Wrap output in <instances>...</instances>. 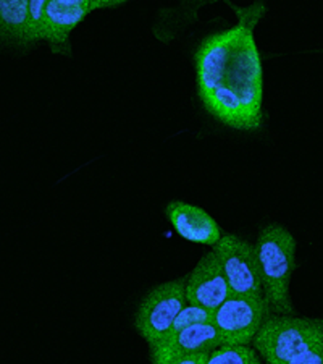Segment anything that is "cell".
<instances>
[{
  "instance_id": "cell-10",
  "label": "cell",
  "mask_w": 323,
  "mask_h": 364,
  "mask_svg": "<svg viewBox=\"0 0 323 364\" xmlns=\"http://www.w3.org/2000/svg\"><path fill=\"white\" fill-rule=\"evenodd\" d=\"M170 224L187 242L215 246L223 237L219 224L202 208L185 201H172L165 209Z\"/></svg>"
},
{
  "instance_id": "cell-11",
  "label": "cell",
  "mask_w": 323,
  "mask_h": 364,
  "mask_svg": "<svg viewBox=\"0 0 323 364\" xmlns=\"http://www.w3.org/2000/svg\"><path fill=\"white\" fill-rule=\"evenodd\" d=\"M29 0H0V41L26 46Z\"/></svg>"
},
{
  "instance_id": "cell-4",
  "label": "cell",
  "mask_w": 323,
  "mask_h": 364,
  "mask_svg": "<svg viewBox=\"0 0 323 364\" xmlns=\"http://www.w3.org/2000/svg\"><path fill=\"white\" fill-rule=\"evenodd\" d=\"M185 285L186 277L165 282L154 287L141 301L134 327L149 348L167 336L175 318L187 304Z\"/></svg>"
},
{
  "instance_id": "cell-3",
  "label": "cell",
  "mask_w": 323,
  "mask_h": 364,
  "mask_svg": "<svg viewBox=\"0 0 323 364\" xmlns=\"http://www.w3.org/2000/svg\"><path fill=\"white\" fill-rule=\"evenodd\" d=\"M257 259L263 298L272 314L295 316L290 296L291 275L296 269V240L283 225L268 224L258 233Z\"/></svg>"
},
{
  "instance_id": "cell-15",
  "label": "cell",
  "mask_w": 323,
  "mask_h": 364,
  "mask_svg": "<svg viewBox=\"0 0 323 364\" xmlns=\"http://www.w3.org/2000/svg\"><path fill=\"white\" fill-rule=\"evenodd\" d=\"M209 358H210V353H197V355L178 358V360L168 361L165 364H207Z\"/></svg>"
},
{
  "instance_id": "cell-7",
  "label": "cell",
  "mask_w": 323,
  "mask_h": 364,
  "mask_svg": "<svg viewBox=\"0 0 323 364\" xmlns=\"http://www.w3.org/2000/svg\"><path fill=\"white\" fill-rule=\"evenodd\" d=\"M123 0H47L43 41L55 50L67 47L68 36L87 15L99 9H115Z\"/></svg>"
},
{
  "instance_id": "cell-1",
  "label": "cell",
  "mask_w": 323,
  "mask_h": 364,
  "mask_svg": "<svg viewBox=\"0 0 323 364\" xmlns=\"http://www.w3.org/2000/svg\"><path fill=\"white\" fill-rule=\"evenodd\" d=\"M267 9H239V25L210 34L196 50L197 92L217 120L241 132L262 123V63L254 26Z\"/></svg>"
},
{
  "instance_id": "cell-8",
  "label": "cell",
  "mask_w": 323,
  "mask_h": 364,
  "mask_svg": "<svg viewBox=\"0 0 323 364\" xmlns=\"http://www.w3.org/2000/svg\"><path fill=\"white\" fill-rule=\"evenodd\" d=\"M185 293L187 303L210 313H214L228 296H231L226 277L214 251L204 255L187 275Z\"/></svg>"
},
{
  "instance_id": "cell-6",
  "label": "cell",
  "mask_w": 323,
  "mask_h": 364,
  "mask_svg": "<svg viewBox=\"0 0 323 364\" xmlns=\"http://www.w3.org/2000/svg\"><path fill=\"white\" fill-rule=\"evenodd\" d=\"M219 257L231 295L263 296L256 245L238 235H223L212 250Z\"/></svg>"
},
{
  "instance_id": "cell-14",
  "label": "cell",
  "mask_w": 323,
  "mask_h": 364,
  "mask_svg": "<svg viewBox=\"0 0 323 364\" xmlns=\"http://www.w3.org/2000/svg\"><path fill=\"white\" fill-rule=\"evenodd\" d=\"M47 0H29L26 16V46L43 41Z\"/></svg>"
},
{
  "instance_id": "cell-13",
  "label": "cell",
  "mask_w": 323,
  "mask_h": 364,
  "mask_svg": "<svg viewBox=\"0 0 323 364\" xmlns=\"http://www.w3.org/2000/svg\"><path fill=\"white\" fill-rule=\"evenodd\" d=\"M209 322H212V313H210V311L199 308V306H194V304L187 303L186 306L180 311L178 316L175 318L173 324H172V327H170V331L165 337L175 336V333L185 331V328L191 327V326L209 324Z\"/></svg>"
},
{
  "instance_id": "cell-5",
  "label": "cell",
  "mask_w": 323,
  "mask_h": 364,
  "mask_svg": "<svg viewBox=\"0 0 323 364\" xmlns=\"http://www.w3.org/2000/svg\"><path fill=\"white\" fill-rule=\"evenodd\" d=\"M270 314L263 296L231 295L212 313V324L221 345L249 346Z\"/></svg>"
},
{
  "instance_id": "cell-9",
  "label": "cell",
  "mask_w": 323,
  "mask_h": 364,
  "mask_svg": "<svg viewBox=\"0 0 323 364\" xmlns=\"http://www.w3.org/2000/svg\"><path fill=\"white\" fill-rule=\"evenodd\" d=\"M221 346V340L212 322L209 324H196L185 328L175 336L163 337L157 345L150 346L152 364H165L178 358L212 353Z\"/></svg>"
},
{
  "instance_id": "cell-12",
  "label": "cell",
  "mask_w": 323,
  "mask_h": 364,
  "mask_svg": "<svg viewBox=\"0 0 323 364\" xmlns=\"http://www.w3.org/2000/svg\"><path fill=\"white\" fill-rule=\"evenodd\" d=\"M207 364H265L252 346L221 345L210 353Z\"/></svg>"
},
{
  "instance_id": "cell-2",
  "label": "cell",
  "mask_w": 323,
  "mask_h": 364,
  "mask_svg": "<svg viewBox=\"0 0 323 364\" xmlns=\"http://www.w3.org/2000/svg\"><path fill=\"white\" fill-rule=\"evenodd\" d=\"M252 346L265 364H323V319L270 314Z\"/></svg>"
}]
</instances>
